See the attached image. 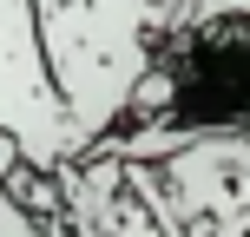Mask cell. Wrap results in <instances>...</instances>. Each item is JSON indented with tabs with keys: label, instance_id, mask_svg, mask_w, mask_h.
I'll list each match as a JSON object with an SVG mask.
<instances>
[{
	"label": "cell",
	"instance_id": "6da1fadb",
	"mask_svg": "<svg viewBox=\"0 0 250 237\" xmlns=\"http://www.w3.org/2000/svg\"><path fill=\"white\" fill-rule=\"evenodd\" d=\"M33 13L66 119L92 151L125 125V99L151 66V0H33Z\"/></svg>",
	"mask_w": 250,
	"mask_h": 237
},
{
	"label": "cell",
	"instance_id": "7a4b0ae2",
	"mask_svg": "<svg viewBox=\"0 0 250 237\" xmlns=\"http://www.w3.org/2000/svg\"><path fill=\"white\" fill-rule=\"evenodd\" d=\"M125 185L165 237H250V132H198L165 158H132Z\"/></svg>",
	"mask_w": 250,
	"mask_h": 237
},
{
	"label": "cell",
	"instance_id": "3957f363",
	"mask_svg": "<svg viewBox=\"0 0 250 237\" xmlns=\"http://www.w3.org/2000/svg\"><path fill=\"white\" fill-rule=\"evenodd\" d=\"M0 132L20 145L33 172H60L86 151V138L66 119L60 86H53L33 0H0Z\"/></svg>",
	"mask_w": 250,
	"mask_h": 237
},
{
	"label": "cell",
	"instance_id": "277c9868",
	"mask_svg": "<svg viewBox=\"0 0 250 237\" xmlns=\"http://www.w3.org/2000/svg\"><path fill=\"white\" fill-rule=\"evenodd\" d=\"M73 237H105V231L99 224H73Z\"/></svg>",
	"mask_w": 250,
	"mask_h": 237
}]
</instances>
